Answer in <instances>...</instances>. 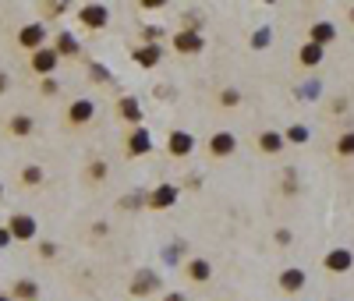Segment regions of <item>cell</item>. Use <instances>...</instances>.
<instances>
[{
  "label": "cell",
  "mask_w": 354,
  "mask_h": 301,
  "mask_svg": "<svg viewBox=\"0 0 354 301\" xmlns=\"http://www.w3.org/2000/svg\"><path fill=\"white\" fill-rule=\"evenodd\" d=\"M43 39H47V29H43V22H32V25H25L22 32H18V47H25V50H43Z\"/></svg>",
  "instance_id": "1"
},
{
  "label": "cell",
  "mask_w": 354,
  "mask_h": 301,
  "mask_svg": "<svg viewBox=\"0 0 354 301\" xmlns=\"http://www.w3.org/2000/svg\"><path fill=\"white\" fill-rule=\"evenodd\" d=\"M259 146H262L266 153H273V149H280V146H283V138H280V135H262V138H259Z\"/></svg>",
  "instance_id": "23"
},
{
  "label": "cell",
  "mask_w": 354,
  "mask_h": 301,
  "mask_svg": "<svg viewBox=\"0 0 354 301\" xmlns=\"http://www.w3.org/2000/svg\"><path fill=\"white\" fill-rule=\"evenodd\" d=\"M269 39H273V32H269V29H259V32H255V39H252V47H255V50H262V47L269 43Z\"/></svg>",
  "instance_id": "27"
},
{
  "label": "cell",
  "mask_w": 354,
  "mask_h": 301,
  "mask_svg": "<svg viewBox=\"0 0 354 301\" xmlns=\"http://www.w3.org/2000/svg\"><path fill=\"white\" fill-rule=\"evenodd\" d=\"M174 47H177V53H199L202 50V39H199V32H177L174 36Z\"/></svg>",
  "instance_id": "8"
},
{
  "label": "cell",
  "mask_w": 354,
  "mask_h": 301,
  "mask_svg": "<svg viewBox=\"0 0 354 301\" xmlns=\"http://www.w3.org/2000/svg\"><path fill=\"white\" fill-rule=\"evenodd\" d=\"M0 301H11V298H4V294H0Z\"/></svg>",
  "instance_id": "33"
},
{
  "label": "cell",
  "mask_w": 354,
  "mask_h": 301,
  "mask_svg": "<svg viewBox=\"0 0 354 301\" xmlns=\"http://www.w3.org/2000/svg\"><path fill=\"white\" fill-rule=\"evenodd\" d=\"M149 146H153V142H149V131H142V128H138V131H131V142H128V153H131V156L149 153Z\"/></svg>",
  "instance_id": "14"
},
{
  "label": "cell",
  "mask_w": 354,
  "mask_h": 301,
  "mask_svg": "<svg viewBox=\"0 0 354 301\" xmlns=\"http://www.w3.org/2000/svg\"><path fill=\"white\" fill-rule=\"evenodd\" d=\"M354 266V255L347 252V248H333L329 255H326V270L329 273H347Z\"/></svg>",
  "instance_id": "3"
},
{
  "label": "cell",
  "mask_w": 354,
  "mask_h": 301,
  "mask_svg": "<svg viewBox=\"0 0 354 301\" xmlns=\"http://www.w3.org/2000/svg\"><path fill=\"white\" fill-rule=\"evenodd\" d=\"M22 181H25L29 188H32V185H39V181H43V167H29V170L22 174Z\"/></svg>",
  "instance_id": "24"
},
{
  "label": "cell",
  "mask_w": 354,
  "mask_h": 301,
  "mask_svg": "<svg viewBox=\"0 0 354 301\" xmlns=\"http://www.w3.org/2000/svg\"><path fill=\"white\" fill-rule=\"evenodd\" d=\"M280 287H283V291H290V294H294V291H301V287H305V273H301V270H283V276H280Z\"/></svg>",
  "instance_id": "12"
},
{
  "label": "cell",
  "mask_w": 354,
  "mask_h": 301,
  "mask_svg": "<svg viewBox=\"0 0 354 301\" xmlns=\"http://www.w3.org/2000/svg\"><path fill=\"white\" fill-rule=\"evenodd\" d=\"M11 135H29L32 131V117H25V114H18V117H11Z\"/></svg>",
  "instance_id": "20"
},
{
  "label": "cell",
  "mask_w": 354,
  "mask_h": 301,
  "mask_svg": "<svg viewBox=\"0 0 354 301\" xmlns=\"http://www.w3.org/2000/svg\"><path fill=\"white\" fill-rule=\"evenodd\" d=\"M351 22H354V8H351Z\"/></svg>",
  "instance_id": "34"
},
{
  "label": "cell",
  "mask_w": 354,
  "mask_h": 301,
  "mask_svg": "<svg viewBox=\"0 0 354 301\" xmlns=\"http://www.w3.org/2000/svg\"><path fill=\"white\" fill-rule=\"evenodd\" d=\"M8 234H11L14 241H29V237H36V220L25 216V213H14L11 224H8Z\"/></svg>",
  "instance_id": "2"
},
{
  "label": "cell",
  "mask_w": 354,
  "mask_h": 301,
  "mask_svg": "<svg viewBox=\"0 0 354 301\" xmlns=\"http://www.w3.org/2000/svg\"><path fill=\"white\" fill-rule=\"evenodd\" d=\"M64 11H68L64 4H47V8H43V14H50V18H53V14H64Z\"/></svg>",
  "instance_id": "29"
},
{
  "label": "cell",
  "mask_w": 354,
  "mask_h": 301,
  "mask_svg": "<svg viewBox=\"0 0 354 301\" xmlns=\"http://www.w3.org/2000/svg\"><path fill=\"white\" fill-rule=\"evenodd\" d=\"M210 263H205V259H192V263H188V276L192 280H199V284H202V280H210Z\"/></svg>",
  "instance_id": "18"
},
{
  "label": "cell",
  "mask_w": 354,
  "mask_h": 301,
  "mask_svg": "<svg viewBox=\"0 0 354 301\" xmlns=\"http://www.w3.org/2000/svg\"><path fill=\"white\" fill-rule=\"evenodd\" d=\"M32 68H36L39 75H50V71L57 68V50H47V47L36 50V53H32Z\"/></svg>",
  "instance_id": "6"
},
{
  "label": "cell",
  "mask_w": 354,
  "mask_h": 301,
  "mask_svg": "<svg viewBox=\"0 0 354 301\" xmlns=\"http://www.w3.org/2000/svg\"><path fill=\"white\" fill-rule=\"evenodd\" d=\"M166 301H184V298H181V294H170V298H166Z\"/></svg>",
  "instance_id": "32"
},
{
  "label": "cell",
  "mask_w": 354,
  "mask_h": 301,
  "mask_svg": "<svg viewBox=\"0 0 354 301\" xmlns=\"http://www.w3.org/2000/svg\"><path fill=\"white\" fill-rule=\"evenodd\" d=\"M0 195H4V188H0Z\"/></svg>",
  "instance_id": "35"
},
{
  "label": "cell",
  "mask_w": 354,
  "mask_h": 301,
  "mask_svg": "<svg viewBox=\"0 0 354 301\" xmlns=\"http://www.w3.org/2000/svg\"><path fill=\"white\" fill-rule=\"evenodd\" d=\"M4 89H8V75H4V71H0V92H4Z\"/></svg>",
  "instance_id": "31"
},
{
  "label": "cell",
  "mask_w": 354,
  "mask_h": 301,
  "mask_svg": "<svg viewBox=\"0 0 354 301\" xmlns=\"http://www.w3.org/2000/svg\"><path fill=\"white\" fill-rule=\"evenodd\" d=\"M287 138H290V142H308V128H301V125H294V128H290V131H287Z\"/></svg>",
  "instance_id": "26"
},
{
  "label": "cell",
  "mask_w": 354,
  "mask_h": 301,
  "mask_svg": "<svg viewBox=\"0 0 354 301\" xmlns=\"http://www.w3.org/2000/svg\"><path fill=\"white\" fill-rule=\"evenodd\" d=\"M156 287H160V276L149 273V270H142V273L135 276V284H131V294L142 298V294H149V291H156Z\"/></svg>",
  "instance_id": "7"
},
{
  "label": "cell",
  "mask_w": 354,
  "mask_h": 301,
  "mask_svg": "<svg viewBox=\"0 0 354 301\" xmlns=\"http://www.w3.org/2000/svg\"><path fill=\"white\" fill-rule=\"evenodd\" d=\"M8 241H11V234H8V231H0V248H4Z\"/></svg>",
  "instance_id": "30"
},
{
  "label": "cell",
  "mask_w": 354,
  "mask_h": 301,
  "mask_svg": "<svg viewBox=\"0 0 354 301\" xmlns=\"http://www.w3.org/2000/svg\"><path fill=\"white\" fill-rule=\"evenodd\" d=\"M174 198H177V188H174V185H160V188L149 195V206H153V209H163V206H170Z\"/></svg>",
  "instance_id": "11"
},
{
  "label": "cell",
  "mask_w": 354,
  "mask_h": 301,
  "mask_svg": "<svg viewBox=\"0 0 354 301\" xmlns=\"http://www.w3.org/2000/svg\"><path fill=\"white\" fill-rule=\"evenodd\" d=\"M78 18H81V22H86L89 29H103V25H107V8H99V4H86Z\"/></svg>",
  "instance_id": "5"
},
{
  "label": "cell",
  "mask_w": 354,
  "mask_h": 301,
  "mask_svg": "<svg viewBox=\"0 0 354 301\" xmlns=\"http://www.w3.org/2000/svg\"><path fill=\"white\" fill-rule=\"evenodd\" d=\"M337 153H340V156H354V131L340 135V142H337Z\"/></svg>",
  "instance_id": "22"
},
{
  "label": "cell",
  "mask_w": 354,
  "mask_h": 301,
  "mask_svg": "<svg viewBox=\"0 0 354 301\" xmlns=\"http://www.w3.org/2000/svg\"><path fill=\"white\" fill-rule=\"evenodd\" d=\"M329 39H333V25L329 22H316V25H312V43H316V47L329 43Z\"/></svg>",
  "instance_id": "17"
},
{
  "label": "cell",
  "mask_w": 354,
  "mask_h": 301,
  "mask_svg": "<svg viewBox=\"0 0 354 301\" xmlns=\"http://www.w3.org/2000/svg\"><path fill=\"white\" fill-rule=\"evenodd\" d=\"M234 149H238V142H234L231 131H220V135L210 138V153H213V156H231Z\"/></svg>",
  "instance_id": "4"
},
{
  "label": "cell",
  "mask_w": 354,
  "mask_h": 301,
  "mask_svg": "<svg viewBox=\"0 0 354 301\" xmlns=\"http://www.w3.org/2000/svg\"><path fill=\"white\" fill-rule=\"evenodd\" d=\"M81 47H78V39L71 36V32H60L57 36V53H78Z\"/></svg>",
  "instance_id": "19"
},
{
  "label": "cell",
  "mask_w": 354,
  "mask_h": 301,
  "mask_svg": "<svg viewBox=\"0 0 354 301\" xmlns=\"http://www.w3.org/2000/svg\"><path fill=\"white\" fill-rule=\"evenodd\" d=\"M192 149H195V138H192L188 131H174V135H170V153H174V156H188Z\"/></svg>",
  "instance_id": "10"
},
{
  "label": "cell",
  "mask_w": 354,
  "mask_h": 301,
  "mask_svg": "<svg viewBox=\"0 0 354 301\" xmlns=\"http://www.w3.org/2000/svg\"><path fill=\"white\" fill-rule=\"evenodd\" d=\"M92 99H78V103H71V110H68V120L71 125H86V120L92 117Z\"/></svg>",
  "instance_id": "9"
},
{
  "label": "cell",
  "mask_w": 354,
  "mask_h": 301,
  "mask_svg": "<svg viewBox=\"0 0 354 301\" xmlns=\"http://www.w3.org/2000/svg\"><path fill=\"white\" fill-rule=\"evenodd\" d=\"M121 117H128V120H138V117H142V110H138L135 99H121Z\"/></svg>",
  "instance_id": "21"
},
{
  "label": "cell",
  "mask_w": 354,
  "mask_h": 301,
  "mask_svg": "<svg viewBox=\"0 0 354 301\" xmlns=\"http://www.w3.org/2000/svg\"><path fill=\"white\" fill-rule=\"evenodd\" d=\"M323 57H326V47H316V43H308V47H305V50L298 53V60H301L305 68H316Z\"/></svg>",
  "instance_id": "13"
},
{
  "label": "cell",
  "mask_w": 354,
  "mask_h": 301,
  "mask_svg": "<svg viewBox=\"0 0 354 301\" xmlns=\"http://www.w3.org/2000/svg\"><path fill=\"white\" fill-rule=\"evenodd\" d=\"M92 78H96V82H110V71L103 64H92Z\"/></svg>",
  "instance_id": "28"
},
{
  "label": "cell",
  "mask_w": 354,
  "mask_h": 301,
  "mask_svg": "<svg viewBox=\"0 0 354 301\" xmlns=\"http://www.w3.org/2000/svg\"><path fill=\"white\" fill-rule=\"evenodd\" d=\"M135 60H138L142 68L160 64V47H142V50H135Z\"/></svg>",
  "instance_id": "16"
},
{
  "label": "cell",
  "mask_w": 354,
  "mask_h": 301,
  "mask_svg": "<svg viewBox=\"0 0 354 301\" xmlns=\"http://www.w3.org/2000/svg\"><path fill=\"white\" fill-rule=\"evenodd\" d=\"M36 298H39V287L32 280H18L14 284V301H36Z\"/></svg>",
  "instance_id": "15"
},
{
  "label": "cell",
  "mask_w": 354,
  "mask_h": 301,
  "mask_svg": "<svg viewBox=\"0 0 354 301\" xmlns=\"http://www.w3.org/2000/svg\"><path fill=\"white\" fill-rule=\"evenodd\" d=\"M238 99H241L238 89H223V92H220V103H223V107H238Z\"/></svg>",
  "instance_id": "25"
}]
</instances>
